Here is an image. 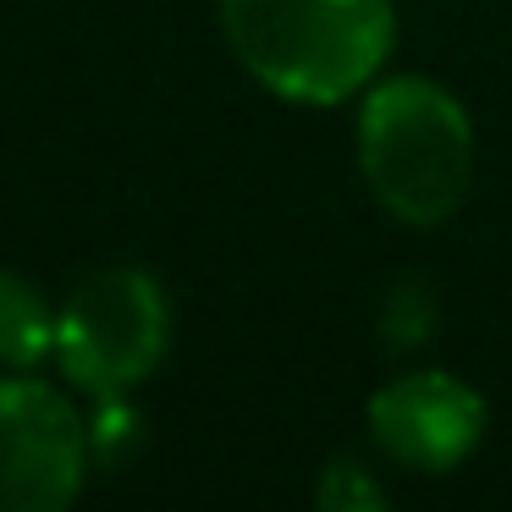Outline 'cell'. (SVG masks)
Wrapping results in <instances>:
<instances>
[{
    "label": "cell",
    "mask_w": 512,
    "mask_h": 512,
    "mask_svg": "<svg viewBox=\"0 0 512 512\" xmlns=\"http://www.w3.org/2000/svg\"><path fill=\"white\" fill-rule=\"evenodd\" d=\"M56 358V314L17 270L0 265V369H39Z\"/></svg>",
    "instance_id": "8992f818"
},
{
    "label": "cell",
    "mask_w": 512,
    "mask_h": 512,
    "mask_svg": "<svg viewBox=\"0 0 512 512\" xmlns=\"http://www.w3.org/2000/svg\"><path fill=\"white\" fill-rule=\"evenodd\" d=\"M221 34L259 89L292 105H336L386 67L391 0H221Z\"/></svg>",
    "instance_id": "6da1fadb"
},
{
    "label": "cell",
    "mask_w": 512,
    "mask_h": 512,
    "mask_svg": "<svg viewBox=\"0 0 512 512\" xmlns=\"http://www.w3.org/2000/svg\"><path fill=\"white\" fill-rule=\"evenodd\" d=\"M138 441V413L127 408L122 397H100V413L89 424V457L94 468H122L127 452Z\"/></svg>",
    "instance_id": "ba28073f"
},
{
    "label": "cell",
    "mask_w": 512,
    "mask_h": 512,
    "mask_svg": "<svg viewBox=\"0 0 512 512\" xmlns=\"http://www.w3.org/2000/svg\"><path fill=\"white\" fill-rule=\"evenodd\" d=\"M171 342V309L155 276L105 265L72 287L56 309V364L89 397H127L160 369Z\"/></svg>",
    "instance_id": "3957f363"
},
{
    "label": "cell",
    "mask_w": 512,
    "mask_h": 512,
    "mask_svg": "<svg viewBox=\"0 0 512 512\" xmlns=\"http://www.w3.org/2000/svg\"><path fill=\"white\" fill-rule=\"evenodd\" d=\"M320 507H336V512H353V507H380L386 501V490H380V479L369 474L358 457H331L320 474Z\"/></svg>",
    "instance_id": "9c48e42d"
},
{
    "label": "cell",
    "mask_w": 512,
    "mask_h": 512,
    "mask_svg": "<svg viewBox=\"0 0 512 512\" xmlns=\"http://www.w3.org/2000/svg\"><path fill=\"white\" fill-rule=\"evenodd\" d=\"M369 435L408 474H452L485 435V397L446 369H413L369 397Z\"/></svg>",
    "instance_id": "5b68a950"
},
{
    "label": "cell",
    "mask_w": 512,
    "mask_h": 512,
    "mask_svg": "<svg viewBox=\"0 0 512 512\" xmlns=\"http://www.w3.org/2000/svg\"><path fill=\"white\" fill-rule=\"evenodd\" d=\"M430 325H435V303L430 287H397L380 309V336L386 347H419L430 342Z\"/></svg>",
    "instance_id": "52a82bcc"
},
{
    "label": "cell",
    "mask_w": 512,
    "mask_h": 512,
    "mask_svg": "<svg viewBox=\"0 0 512 512\" xmlns=\"http://www.w3.org/2000/svg\"><path fill=\"white\" fill-rule=\"evenodd\" d=\"M89 424L72 397L28 369L0 375V512H50L83 490Z\"/></svg>",
    "instance_id": "277c9868"
},
{
    "label": "cell",
    "mask_w": 512,
    "mask_h": 512,
    "mask_svg": "<svg viewBox=\"0 0 512 512\" xmlns=\"http://www.w3.org/2000/svg\"><path fill=\"white\" fill-rule=\"evenodd\" d=\"M358 166L375 204L402 226L452 221L474 182L468 111L430 78L375 83L358 111Z\"/></svg>",
    "instance_id": "7a4b0ae2"
}]
</instances>
